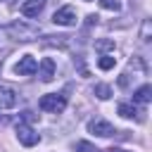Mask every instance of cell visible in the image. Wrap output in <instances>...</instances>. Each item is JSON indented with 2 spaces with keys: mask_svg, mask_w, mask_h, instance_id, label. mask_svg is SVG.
<instances>
[{
  "mask_svg": "<svg viewBox=\"0 0 152 152\" xmlns=\"http://www.w3.org/2000/svg\"><path fill=\"white\" fill-rule=\"evenodd\" d=\"M2 31H5V36L12 38V40H33V38L38 36V28L31 26V24H26V21H12V24H7Z\"/></svg>",
  "mask_w": 152,
  "mask_h": 152,
  "instance_id": "1",
  "label": "cell"
},
{
  "mask_svg": "<svg viewBox=\"0 0 152 152\" xmlns=\"http://www.w3.org/2000/svg\"><path fill=\"white\" fill-rule=\"evenodd\" d=\"M38 107L43 112H50V114H62L66 109V95H59V93H48L38 100Z\"/></svg>",
  "mask_w": 152,
  "mask_h": 152,
  "instance_id": "2",
  "label": "cell"
},
{
  "mask_svg": "<svg viewBox=\"0 0 152 152\" xmlns=\"http://www.w3.org/2000/svg\"><path fill=\"white\" fill-rule=\"evenodd\" d=\"M17 138H19V142H21L24 147H33V145L40 142V135H38L28 124H19V126H17Z\"/></svg>",
  "mask_w": 152,
  "mask_h": 152,
  "instance_id": "3",
  "label": "cell"
},
{
  "mask_svg": "<svg viewBox=\"0 0 152 152\" xmlns=\"http://www.w3.org/2000/svg\"><path fill=\"white\" fill-rule=\"evenodd\" d=\"M52 21H55L57 26H76V12H74V7H71V5L59 7V10L52 14Z\"/></svg>",
  "mask_w": 152,
  "mask_h": 152,
  "instance_id": "4",
  "label": "cell"
},
{
  "mask_svg": "<svg viewBox=\"0 0 152 152\" xmlns=\"http://www.w3.org/2000/svg\"><path fill=\"white\" fill-rule=\"evenodd\" d=\"M88 131H90L93 135H100V138H109V135L116 133L114 126H112L109 121H104V119H93V121H88Z\"/></svg>",
  "mask_w": 152,
  "mask_h": 152,
  "instance_id": "5",
  "label": "cell"
},
{
  "mask_svg": "<svg viewBox=\"0 0 152 152\" xmlns=\"http://www.w3.org/2000/svg\"><path fill=\"white\" fill-rule=\"evenodd\" d=\"M36 69H38V62H36L31 55H24V57L14 64V74H17V76H33Z\"/></svg>",
  "mask_w": 152,
  "mask_h": 152,
  "instance_id": "6",
  "label": "cell"
},
{
  "mask_svg": "<svg viewBox=\"0 0 152 152\" xmlns=\"http://www.w3.org/2000/svg\"><path fill=\"white\" fill-rule=\"evenodd\" d=\"M38 76H40V81H45V83H50L52 78H55V62L50 59V57H45V59H40V64H38Z\"/></svg>",
  "mask_w": 152,
  "mask_h": 152,
  "instance_id": "7",
  "label": "cell"
},
{
  "mask_svg": "<svg viewBox=\"0 0 152 152\" xmlns=\"http://www.w3.org/2000/svg\"><path fill=\"white\" fill-rule=\"evenodd\" d=\"M45 2H48V0H24V2H21V14H24V17H38V14L43 12Z\"/></svg>",
  "mask_w": 152,
  "mask_h": 152,
  "instance_id": "8",
  "label": "cell"
},
{
  "mask_svg": "<svg viewBox=\"0 0 152 152\" xmlns=\"http://www.w3.org/2000/svg\"><path fill=\"white\" fill-rule=\"evenodd\" d=\"M14 104H17V93H14L10 86L0 83V107L10 109V107H14Z\"/></svg>",
  "mask_w": 152,
  "mask_h": 152,
  "instance_id": "9",
  "label": "cell"
},
{
  "mask_svg": "<svg viewBox=\"0 0 152 152\" xmlns=\"http://www.w3.org/2000/svg\"><path fill=\"white\" fill-rule=\"evenodd\" d=\"M152 100V86H140L135 93H133V102H138V104H147Z\"/></svg>",
  "mask_w": 152,
  "mask_h": 152,
  "instance_id": "10",
  "label": "cell"
},
{
  "mask_svg": "<svg viewBox=\"0 0 152 152\" xmlns=\"http://www.w3.org/2000/svg\"><path fill=\"white\" fill-rule=\"evenodd\" d=\"M119 114H121L124 119H133V116L138 114V109H135L133 104H128V102H121V104H119Z\"/></svg>",
  "mask_w": 152,
  "mask_h": 152,
  "instance_id": "11",
  "label": "cell"
},
{
  "mask_svg": "<svg viewBox=\"0 0 152 152\" xmlns=\"http://www.w3.org/2000/svg\"><path fill=\"white\" fill-rule=\"evenodd\" d=\"M95 95H97L100 100H109V97H112V88H109L107 83H97V86H95Z\"/></svg>",
  "mask_w": 152,
  "mask_h": 152,
  "instance_id": "12",
  "label": "cell"
},
{
  "mask_svg": "<svg viewBox=\"0 0 152 152\" xmlns=\"http://www.w3.org/2000/svg\"><path fill=\"white\" fill-rule=\"evenodd\" d=\"M114 64H116V59H114L112 55H102V57L97 59V66H100L102 71H107V69H112Z\"/></svg>",
  "mask_w": 152,
  "mask_h": 152,
  "instance_id": "13",
  "label": "cell"
},
{
  "mask_svg": "<svg viewBox=\"0 0 152 152\" xmlns=\"http://www.w3.org/2000/svg\"><path fill=\"white\" fill-rule=\"evenodd\" d=\"M76 152H102V150H97V147L90 145L88 140H78V142H76Z\"/></svg>",
  "mask_w": 152,
  "mask_h": 152,
  "instance_id": "14",
  "label": "cell"
},
{
  "mask_svg": "<svg viewBox=\"0 0 152 152\" xmlns=\"http://www.w3.org/2000/svg\"><path fill=\"white\" fill-rule=\"evenodd\" d=\"M97 50H114V40H97Z\"/></svg>",
  "mask_w": 152,
  "mask_h": 152,
  "instance_id": "15",
  "label": "cell"
},
{
  "mask_svg": "<svg viewBox=\"0 0 152 152\" xmlns=\"http://www.w3.org/2000/svg\"><path fill=\"white\" fill-rule=\"evenodd\" d=\"M100 5L107 7V10H119V2L116 0H100Z\"/></svg>",
  "mask_w": 152,
  "mask_h": 152,
  "instance_id": "16",
  "label": "cell"
},
{
  "mask_svg": "<svg viewBox=\"0 0 152 152\" xmlns=\"http://www.w3.org/2000/svg\"><path fill=\"white\" fill-rule=\"evenodd\" d=\"M147 36H150V21H145V24H142V33H140V38H142V40H150Z\"/></svg>",
  "mask_w": 152,
  "mask_h": 152,
  "instance_id": "17",
  "label": "cell"
},
{
  "mask_svg": "<svg viewBox=\"0 0 152 152\" xmlns=\"http://www.w3.org/2000/svg\"><path fill=\"white\" fill-rule=\"evenodd\" d=\"M104 152H126V150H121V147H109V150H104Z\"/></svg>",
  "mask_w": 152,
  "mask_h": 152,
  "instance_id": "18",
  "label": "cell"
},
{
  "mask_svg": "<svg viewBox=\"0 0 152 152\" xmlns=\"http://www.w3.org/2000/svg\"><path fill=\"white\" fill-rule=\"evenodd\" d=\"M7 2H10V5H12V7H14V5H17V2H19V0H7Z\"/></svg>",
  "mask_w": 152,
  "mask_h": 152,
  "instance_id": "19",
  "label": "cell"
},
{
  "mask_svg": "<svg viewBox=\"0 0 152 152\" xmlns=\"http://www.w3.org/2000/svg\"><path fill=\"white\" fill-rule=\"evenodd\" d=\"M86 2H90V0H86Z\"/></svg>",
  "mask_w": 152,
  "mask_h": 152,
  "instance_id": "20",
  "label": "cell"
}]
</instances>
